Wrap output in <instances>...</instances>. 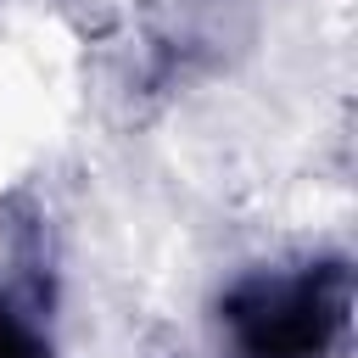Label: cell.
<instances>
[{
	"label": "cell",
	"mask_w": 358,
	"mask_h": 358,
	"mask_svg": "<svg viewBox=\"0 0 358 358\" xmlns=\"http://www.w3.org/2000/svg\"><path fill=\"white\" fill-rule=\"evenodd\" d=\"M224 319L246 358H319L347 319V268H308L296 280H246Z\"/></svg>",
	"instance_id": "6da1fadb"
},
{
	"label": "cell",
	"mask_w": 358,
	"mask_h": 358,
	"mask_svg": "<svg viewBox=\"0 0 358 358\" xmlns=\"http://www.w3.org/2000/svg\"><path fill=\"white\" fill-rule=\"evenodd\" d=\"M0 358H50L45 352V341H39V330L0 296Z\"/></svg>",
	"instance_id": "7a4b0ae2"
}]
</instances>
